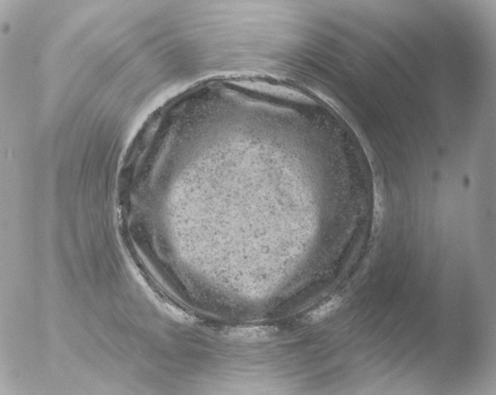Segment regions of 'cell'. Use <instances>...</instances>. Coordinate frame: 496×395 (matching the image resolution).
Masks as SVG:
<instances>
[{
  "instance_id": "1",
  "label": "cell",
  "mask_w": 496,
  "mask_h": 395,
  "mask_svg": "<svg viewBox=\"0 0 496 395\" xmlns=\"http://www.w3.org/2000/svg\"><path fill=\"white\" fill-rule=\"evenodd\" d=\"M276 329L271 326L245 325L230 328L226 332V336L230 340L245 343H255L268 341L274 336Z\"/></svg>"
},
{
  "instance_id": "2",
  "label": "cell",
  "mask_w": 496,
  "mask_h": 395,
  "mask_svg": "<svg viewBox=\"0 0 496 395\" xmlns=\"http://www.w3.org/2000/svg\"><path fill=\"white\" fill-rule=\"evenodd\" d=\"M342 301L341 297L333 296L332 298L322 303L321 305L317 306L307 314L305 318H307V322L316 323L327 318L332 313L338 310L340 305H341Z\"/></svg>"
}]
</instances>
